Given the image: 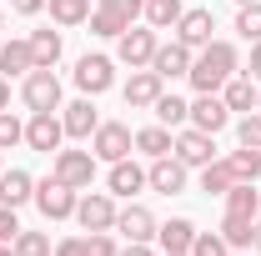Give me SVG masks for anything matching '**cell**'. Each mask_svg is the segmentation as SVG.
<instances>
[{
    "mask_svg": "<svg viewBox=\"0 0 261 256\" xmlns=\"http://www.w3.org/2000/svg\"><path fill=\"white\" fill-rule=\"evenodd\" d=\"M191 256H231V246L221 241V231H196Z\"/></svg>",
    "mask_w": 261,
    "mask_h": 256,
    "instance_id": "35",
    "label": "cell"
},
{
    "mask_svg": "<svg viewBox=\"0 0 261 256\" xmlns=\"http://www.w3.org/2000/svg\"><path fill=\"white\" fill-rule=\"evenodd\" d=\"M196 61L191 45H181V40H171V45H156V56H151V70L161 75V81H176V75H186Z\"/></svg>",
    "mask_w": 261,
    "mask_h": 256,
    "instance_id": "14",
    "label": "cell"
},
{
    "mask_svg": "<svg viewBox=\"0 0 261 256\" xmlns=\"http://www.w3.org/2000/svg\"><path fill=\"white\" fill-rule=\"evenodd\" d=\"M0 171H5V166H0Z\"/></svg>",
    "mask_w": 261,
    "mask_h": 256,
    "instance_id": "52",
    "label": "cell"
},
{
    "mask_svg": "<svg viewBox=\"0 0 261 256\" xmlns=\"http://www.w3.org/2000/svg\"><path fill=\"white\" fill-rule=\"evenodd\" d=\"M226 121H231V111H226V100H221V91H211V96H196V100H191V126H196V131L216 136Z\"/></svg>",
    "mask_w": 261,
    "mask_h": 256,
    "instance_id": "15",
    "label": "cell"
},
{
    "mask_svg": "<svg viewBox=\"0 0 261 256\" xmlns=\"http://www.w3.org/2000/svg\"><path fill=\"white\" fill-rule=\"evenodd\" d=\"M31 56H35V65L56 70V61H61V31H31Z\"/></svg>",
    "mask_w": 261,
    "mask_h": 256,
    "instance_id": "30",
    "label": "cell"
},
{
    "mask_svg": "<svg viewBox=\"0 0 261 256\" xmlns=\"http://www.w3.org/2000/svg\"><path fill=\"white\" fill-rule=\"evenodd\" d=\"M130 146H136V136H130V126H121V121H100L96 136H91L96 161H126Z\"/></svg>",
    "mask_w": 261,
    "mask_h": 256,
    "instance_id": "7",
    "label": "cell"
},
{
    "mask_svg": "<svg viewBox=\"0 0 261 256\" xmlns=\"http://www.w3.org/2000/svg\"><path fill=\"white\" fill-rule=\"evenodd\" d=\"M106 10H116V15H126V20H136L141 10H146V0H100Z\"/></svg>",
    "mask_w": 261,
    "mask_h": 256,
    "instance_id": "40",
    "label": "cell"
},
{
    "mask_svg": "<svg viewBox=\"0 0 261 256\" xmlns=\"http://www.w3.org/2000/svg\"><path fill=\"white\" fill-rule=\"evenodd\" d=\"M10 10H15V15H40L45 0H10Z\"/></svg>",
    "mask_w": 261,
    "mask_h": 256,
    "instance_id": "42",
    "label": "cell"
},
{
    "mask_svg": "<svg viewBox=\"0 0 261 256\" xmlns=\"http://www.w3.org/2000/svg\"><path fill=\"white\" fill-rule=\"evenodd\" d=\"M25 141V126L10 116V111H0V151H10V146H20Z\"/></svg>",
    "mask_w": 261,
    "mask_h": 256,
    "instance_id": "37",
    "label": "cell"
},
{
    "mask_svg": "<svg viewBox=\"0 0 261 256\" xmlns=\"http://www.w3.org/2000/svg\"><path fill=\"white\" fill-rule=\"evenodd\" d=\"M256 96H261V86L251 81V75H231L226 86H221V100H226V111H256Z\"/></svg>",
    "mask_w": 261,
    "mask_h": 256,
    "instance_id": "19",
    "label": "cell"
},
{
    "mask_svg": "<svg viewBox=\"0 0 261 256\" xmlns=\"http://www.w3.org/2000/svg\"><path fill=\"white\" fill-rule=\"evenodd\" d=\"M251 246H256V251H261V221H256V236H251Z\"/></svg>",
    "mask_w": 261,
    "mask_h": 256,
    "instance_id": "46",
    "label": "cell"
},
{
    "mask_svg": "<svg viewBox=\"0 0 261 256\" xmlns=\"http://www.w3.org/2000/svg\"><path fill=\"white\" fill-rule=\"evenodd\" d=\"M171 156L181 161L186 171H201V166H211L216 161V136H206V131H196V126H181V136H176V151Z\"/></svg>",
    "mask_w": 261,
    "mask_h": 256,
    "instance_id": "6",
    "label": "cell"
},
{
    "mask_svg": "<svg viewBox=\"0 0 261 256\" xmlns=\"http://www.w3.org/2000/svg\"><path fill=\"white\" fill-rule=\"evenodd\" d=\"M236 35L241 40H261V0H251V5L236 10Z\"/></svg>",
    "mask_w": 261,
    "mask_h": 256,
    "instance_id": "34",
    "label": "cell"
},
{
    "mask_svg": "<svg viewBox=\"0 0 261 256\" xmlns=\"http://www.w3.org/2000/svg\"><path fill=\"white\" fill-rule=\"evenodd\" d=\"M226 211H231V216H256V211H261L256 181H236V186L226 191Z\"/></svg>",
    "mask_w": 261,
    "mask_h": 256,
    "instance_id": "26",
    "label": "cell"
},
{
    "mask_svg": "<svg viewBox=\"0 0 261 256\" xmlns=\"http://www.w3.org/2000/svg\"><path fill=\"white\" fill-rule=\"evenodd\" d=\"M156 31L151 25H130V31H121L116 35V56L130 65V70H141V65H151V56H156Z\"/></svg>",
    "mask_w": 261,
    "mask_h": 256,
    "instance_id": "5",
    "label": "cell"
},
{
    "mask_svg": "<svg viewBox=\"0 0 261 256\" xmlns=\"http://www.w3.org/2000/svg\"><path fill=\"white\" fill-rule=\"evenodd\" d=\"M156 236H161V251H191L196 226L186 221V216H171L166 226H156Z\"/></svg>",
    "mask_w": 261,
    "mask_h": 256,
    "instance_id": "22",
    "label": "cell"
},
{
    "mask_svg": "<svg viewBox=\"0 0 261 256\" xmlns=\"http://www.w3.org/2000/svg\"><path fill=\"white\" fill-rule=\"evenodd\" d=\"M251 236H256V216H231V211H226V221H221V241H226L231 251H246Z\"/></svg>",
    "mask_w": 261,
    "mask_h": 256,
    "instance_id": "25",
    "label": "cell"
},
{
    "mask_svg": "<svg viewBox=\"0 0 261 256\" xmlns=\"http://www.w3.org/2000/svg\"><path fill=\"white\" fill-rule=\"evenodd\" d=\"M166 256H191V251H166Z\"/></svg>",
    "mask_w": 261,
    "mask_h": 256,
    "instance_id": "48",
    "label": "cell"
},
{
    "mask_svg": "<svg viewBox=\"0 0 261 256\" xmlns=\"http://www.w3.org/2000/svg\"><path fill=\"white\" fill-rule=\"evenodd\" d=\"M236 141H241V146H256V151H261V111H246V116H241V126H236Z\"/></svg>",
    "mask_w": 261,
    "mask_h": 256,
    "instance_id": "36",
    "label": "cell"
},
{
    "mask_svg": "<svg viewBox=\"0 0 261 256\" xmlns=\"http://www.w3.org/2000/svg\"><path fill=\"white\" fill-rule=\"evenodd\" d=\"M246 75L261 86V40H251V65H246Z\"/></svg>",
    "mask_w": 261,
    "mask_h": 256,
    "instance_id": "43",
    "label": "cell"
},
{
    "mask_svg": "<svg viewBox=\"0 0 261 256\" xmlns=\"http://www.w3.org/2000/svg\"><path fill=\"white\" fill-rule=\"evenodd\" d=\"M10 246H15V256H50V236H45V231H25V226H20V236H15Z\"/></svg>",
    "mask_w": 261,
    "mask_h": 256,
    "instance_id": "33",
    "label": "cell"
},
{
    "mask_svg": "<svg viewBox=\"0 0 261 256\" xmlns=\"http://www.w3.org/2000/svg\"><path fill=\"white\" fill-rule=\"evenodd\" d=\"M86 25H91V35H100V40H116L121 31H130L126 15H116V10H106V5H100V10H91V20H86Z\"/></svg>",
    "mask_w": 261,
    "mask_h": 256,
    "instance_id": "31",
    "label": "cell"
},
{
    "mask_svg": "<svg viewBox=\"0 0 261 256\" xmlns=\"http://www.w3.org/2000/svg\"><path fill=\"white\" fill-rule=\"evenodd\" d=\"M56 256H91L86 251V236H65L61 246H56Z\"/></svg>",
    "mask_w": 261,
    "mask_h": 256,
    "instance_id": "41",
    "label": "cell"
},
{
    "mask_svg": "<svg viewBox=\"0 0 261 256\" xmlns=\"http://www.w3.org/2000/svg\"><path fill=\"white\" fill-rule=\"evenodd\" d=\"M10 106V81H0V111Z\"/></svg>",
    "mask_w": 261,
    "mask_h": 256,
    "instance_id": "45",
    "label": "cell"
},
{
    "mask_svg": "<svg viewBox=\"0 0 261 256\" xmlns=\"http://www.w3.org/2000/svg\"><path fill=\"white\" fill-rule=\"evenodd\" d=\"M141 15H146V25H151V31H176V20L186 15V5H181V0H146V10H141Z\"/></svg>",
    "mask_w": 261,
    "mask_h": 256,
    "instance_id": "23",
    "label": "cell"
},
{
    "mask_svg": "<svg viewBox=\"0 0 261 256\" xmlns=\"http://www.w3.org/2000/svg\"><path fill=\"white\" fill-rule=\"evenodd\" d=\"M0 25H5V10H0Z\"/></svg>",
    "mask_w": 261,
    "mask_h": 256,
    "instance_id": "49",
    "label": "cell"
},
{
    "mask_svg": "<svg viewBox=\"0 0 261 256\" xmlns=\"http://www.w3.org/2000/svg\"><path fill=\"white\" fill-rule=\"evenodd\" d=\"M211 31H216L211 10H186V15L176 20V40H181V45H191V50H201V45H211Z\"/></svg>",
    "mask_w": 261,
    "mask_h": 256,
    "instance_id": "16",
    "label": "cell"
},
{
    "mask_svg": "<svg viewBox=\"0 0 261 256\" xmlns=\"http://www.w3.org/2000/svg\"><path fill=\"white\" fill-rule=\"evenodd\" d=\"M146 186L161 191V196H181L186 191V166H181L176 156H156L151 171H146Z\"/></svg>",
    "mask_w": 261,
    "mask_h": 256,
    "instance_id": "12",
    "label": "cell"
},
{
    "mask_svg": "<svg viewBox=\"0 0 261 256\" xmlns=\"http://www.w3.org/2000/svg\"><path fill=\"white\" fill-rule=\"evenodd\" d=\"M20 236V221H15V206H0V246H10Z\"/></svg>",
    "mask_w": 261,
    "mask_h": 256,
    "instance_id": "39",
    "label": "cell"
},
{
    "mask_svg": "<svg viewBox=\"0 0 261 256\" xmlns=\"http://www.w3.org/2000/svg\"><path fill=\"white\" fill-rule=\"evenodd\" d=\"M0 256H15V246H0Z\"/></svg>",
    "mask_w": 261,
    "mask_h": 256,
    "instance_id": "47",
    "label": "cell"
},
{
    "mask_svg": "<svg viewBox=\"0 0 261 256\" xmlns=\"http://www.w3.org/2000/svg\"><path fill=\"white\" fill-rule=\"evenodd\" d=\"M236 5H251V0H236Z\"/></svg>",
    "mask_w": 261,
    "mask_h": 256,
    "instance_id": "50",
    "label": "cell"
},
{
    "mask_svg": "<svg viewBox=\"0 0 261 256\" xmlns=\"http://www.w3.org/2000/svg\"><path fill=\"white\" fill-rule=\"evenodd\" d=\"M111 81H116V65H111V56H81V61H75V86H81L86 96L111 91Z\"/></svg>",
    "mask_w": 261,
    "mask_h": 256,
    "instance_id": "10",
    "label": "cell"
},
{
    "mask_svg": "<svg viewBox=\"0 0 261 256\" xmlns=\"http://www.w3.org/2000/svg\"><path fill=\"white\" fill-rule=\"evenodd\" d=\"M226 166H231L236 181H256V176H261V151H256V146H241V151L226 156Z\"/></svg>",
    "mask_w": 261,
    "mask_h": 256,
    "instance_id": "32",
    "label": "cell"
},
{
    "mask_svg": "<svg viewBox=\"0 0 261 256\" xmlns=\"http://www.w3.org/2000/svg\"><path fill=\"white\" fill-rule=\"evenodd\" d=\"M86 251L91 256H121V246H116L111 231H91V236H86Z\"/></svg>",
    "mask_w": 261,
    "mask_h": 256,
    "instance_id": "38",
    "label": "cell"
},
{
    "mask_svg": "<svg viewBox=\"0 0 261 256\" xmlns=\"http://www.w3.org/2000/svg\"><path fill=\"white\" fill-rule=\"evenodd\" d=\"M231 186H236V176H231L226 156H216L211 166H201V191H206V196H226Z\"/></svg>",
    "mask_w": 261,
    "mask_h": 256,
    "instance_id": "27",
    "label": "cell"
},
{
    "mask_svg": "<svg viewBox=\"0 0 261 256\" xmlns=\"http://www.w3.org/2000/svg\"><path fill=\"white\" fill-rule=\"evenodd\" d=\"M35 196V181L25 171H0V206H25Z\"/></svg>",
    "mask_w": 261,
    "mask_h": 256,
    "instance_id": "21",
    "label": "cell"
},
{
    "mask_svg": "<svg viewBox=\"0 0 261 256\" xmlns=\"http://www.w3.org/2000/svg\"><path fill=\"white\" fill-rule=\"evenodd\" d=\"M151 111H156V121H161L166 131H181L186 121H191V106H186L181 96H161L156 106H151Z\"/></svg>",
    "mask_w": 261,
    "mask_h": 256,
    "instance_id": "29",
    "label": "cell"
},
{
    "mask_svg": "<svg viewBox=\"0 0 261 256\" xmlns=\"http://www.w3.org/2000/svg\"><path fill=\"white\" fill-rule=\"evenodd\" d=\"M31 201L40 206V216H45V221H65V216H75V201H81V196L70 191L65 181L45 176V181H35V196H31Z\"/></svg>",
    "mask_w": 261,
    "mask_h": 256,
    "instance_id": "3",
    "label": "cell"
},
{
    "mask_svg": "<svg viewBox=\"0 0 261 256\" xmlns=\"http://www.w3.org/2000/svg\"><path fill=\"white\" fill-rule=\"evenodd\" d=\"M61 141H65L61 116H56V111H31V121H25V146L50 156V151H61Z\"/></svg>",
    "mask_w": 261,
    "mask_h": 256,
    "instance_id": "8",
    "label": "cell"
},
{
    "mask_svg": "<svg viewBox=\"0 0 261 256\" xmlns=\"http://www.w3.org/2000/svg\"><path fill=\"white\" fill-rule=\"evenodd\" d=\"M45 5H50V20H56V25H65V31L91 20V0H45Z\"/></svg>",
    "mask_w": 261,
    "mask_h": 256,
    "instance_id": "28",
    "label": "cell"
},
{
    "mask_svg": "<svg viewBox=\"0 0 261 256\" xmlns=\"http://www.w3.org/2000/svg\"><path fill=\"white\" fill-rule=\"evenodd\" d=\"M161 96H166V81L151 70V65L130 70V81H126V106H130V111H141V106H156Z\"/></svg>",
    "mask_w": 261,
    "mask_h": 256,
    "instance_id": "11",
    "label": "cell"
},
{
    "mask_svg": "<svg viewBox=\"0 0 261 256\" xmlns=\"http://www.w3.org/2000/svg\"><path fill=\"white\" fill-rule=\"evenodd\" d=\"M106 186H111V196H136L141 191V186H146V171H141V166H136V161H111V176H106Z\"/></svg>",
    "mask_w": 261,
    "mask_h": 256,
    "instance_id": "18",
    "label": "cell"
},
{
    "mask_svg": "<svg viewBox=\"0 0 261 256\" xmlns=\"http://www.w3.org/2000/svg\"><path fill=\"white\" fill-rule=\"evenodd\" d=\"M256 111H261V96H256Z\"/></svg>",
    "mask_w": 261,
    "mask_h": 256,
    "instance_id": "51",
    "label": "cell"
},
{
    "mask_svg": "<svg viewBox=\"0 0 261 256\" xmlns=\"http://www.w3.org/2000/svg\"><path fill=\"white\" fill-rule=\"evenodd\" d=\"M231 75H236V45H231V40H211V45H201L196 61H191V70H186V81L196 86V96L221 91Z\"/></svg>",
    "mask_w": 261,
    "mask_h": 256,
    "instance_id": "1",
    "label": "cell"
},
{
    "mask_svg": "<svg viewBox=\"0 0 261 256\" xmlns=\"http://www.w3.org/2000/svg\"><path fill=\"white\" fill-rule=\"evenodd\" d=\"M0 70H5V75H31L35 70L31 40H0Z\"/></svg>",
    "mask_w": 261,
    "mask_h": 256,
    "instance_id": "20",
    "label": "cell"
},
{
    "mask_svg": "<svg viewBox=\"0 0 261 256\" xmlns=\"http://www.w3.org/2000/svg\"><path fill=\"white\" fill-rule=\"evenodd\" d=\"M116 231H121L126 241H151V236H156V216H151L146 206L130 201L126 211H116Z\"/></svg>",
    "mask_w": 261,
    "mask_h": 256,
    "instance_id": "17",
    "label": "cell"
},
{
    "mask_svg": "<svg viewBox=\"0 0 261 256\" xmlns=\"http://www.w3.org/2000/svg\"><path fill=\"white\" fill-rule=\"evenodd\" d=\"M61 126L70 141H91L100 126V116H96V106H91V96L86 100H70V106H61Z\"/></svg>",
    "mask_w": 261,
    "mask_h": 256,
    "instance_id": "13",
    "label": "cell"
},
{
    "mask_svg": "<svg viewBox=\"0 0 261 256\" xmlns=\"http://www.w3.org/2000/svg\"><path fill=\"white\" fill-rule=\"evenodd\" d=\"M75 221L86 231H116V201H111V191H86L75 201Z\"/></svg>",
    "mask_w": 261,
    "mask_h": 256,
    "instance_id": "9",
    "label": "cell"
},
{
    "mask_svg": "<svg viewBox=\"0 0 261 256\" xmlns=\"http://www.w3.org/2000/svg\"><path fill=\"white\" fill-rule=\"evenodd\" d=\"M136 151H141V156H171V151H176V136H171V131L166 126H146V131H136Z\"/></svg>",
    "mask_w": 261,
    "mask_h": 256,
    "instance_id": "24",
    "label": "cell"
},
{
    "mask_svg": "<svg viewBox=\"0 0 261 256\" xmlns=\"http://www.w3.org/2000/svg\"><path fill=\"white\" fill-rule=\"evenodd\" d=\"M121 256H151V246H146V241H130V246H126Z\"/></svg>",
    "mask_w": 261,
    "mask_h": 256,
    "instance_id": "44",
    "label": "cell"
},
{
    "mask_svg": "<svg viewBox=\"0 0 261 256\" xmlns=\"http://www.w3.org/2000/svg\"><path fill=\"white\" fill-rule=\"evenodd\" d=\"M20 100L31 111H61V81H56V70L50 65H35L25 75V86H20Z\"/></svg>",
    "mask_w": 261,
    "mask_h": 256,
    "instance_id": "4",
    "label": "cell"
},
{
    "mask_svg": "<svg viewBox=\"0 0 261 256\" xmlns=\"http://www.w3.org/2000/svg\"><path fill=\"white\" fill-rule=\"evenodd\" d=\"M50 176L65 181L70 191H91V181H96V151H56Z\"/></svg>",
    "mask_w": 261,
    "mask_h": 256,
    "instance_id": "2",
    "label": "cell"
}]
</instances>
